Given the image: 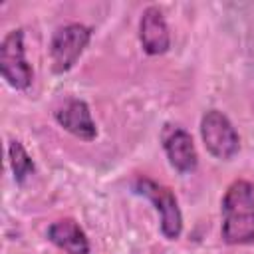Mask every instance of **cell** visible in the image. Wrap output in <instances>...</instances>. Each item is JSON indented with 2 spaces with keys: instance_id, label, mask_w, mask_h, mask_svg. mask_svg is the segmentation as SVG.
Returning <instances> with one entry per match:
<instances>
[{
  "instance_id": "1",
  "label": "cell",
  "mask_w": 254,
  "mask_h": 254,
  "mask_svg": "<svg viewBox=\"0 0 254 254\" xmlns=\"http://www.w3.org/2000/svg\"><path fill=\"white\" fill-rule=\"evenodd\" d=\"M222 240L230 246L254 244V187L244 179L228 185L222 196Z\"/></svg>"
},
{
  "instance_id": "2",
  "label": "cell",
  "mask_w": 254,
  "mask_h": 254,
  "mask_svg": "<svg viewBox=\"0 0 254 254\" xmlns=\"http://www.w3.org/2000/svg\"><path fill=\"white\" fill-rule=\"evenodd\" d=\"M133 190L145 198H149L155 206V210L161 216V232L167 240H177L183 232V214L179 208V200L175 196V192L149 179V177H137L133 183Z\"/></svg>"
},
{
  "instance_id": "3",
  "label": "cell",
  "mask_w": 254,
  "mask_h": 254,
  "mask_svg": "<svg viewBox=\"0 0 254 254\" xmlns=\"http://www.w3.org/2000/svg\"><path fill=\"white\" fill-rule=\"evenodd\" d=\"M91 40V30L83 24H65L58 28L50 42V60L54 73L69 71Z\"/></svg>"
},
{
  "instance_id": "4",
  "label": "cell",
  "mask_w": 254,
  "mask_h": 254,
  "mask_svg": "<svg viewBox=\"0 0 254 254\" xmlns=\"http://www.w3.org/2000/svg\"><path fill=\"white\" fill-rule=\"evenodd\" d=\"M200 137L204 149L220 161H230L240 149V137L230 119L218 111L208 109L200 119Z\"/></svg>"
},
{
  "instance_id": "5",
  "label": "cell",
  "mask_w": 254,
  "mask_h": 254,
  "mask_svg": "<svg viewBox=\"0 0 254 254\" xmlns=\"http://www.w3.org/2000/svg\"><path fill=\"white\" fill-rule=\"evenodd\" d=\"M0 73L6 83L18 91L28 89L34 79V69L26 60L24 32L20 28L8 32L0 44Z\"/></svg>"
},
{
  "instance_id": "6",
  "label": "cell",
  "mask_w": 254,
  "mask_h": 254,
  "mask_svg": "<svg viewBox=\"0 0 254 254\" xmlns=\"http://www.w3.org/2000/svg\"><path fill=\"white\" fill-rule=\"evenodd\" d=\"M161 143L165 149V155L175 171L181 175H189L198 165V155L192 143V137L189 131H185L179 125H165L161 133Z\"/></svg>"
},
{
  "instance_id": "7",
  "label": "cell",
  "mask_w": 254,
  "mask_h": 254,
  "mask_svg": "<svg viewBox=\"0 0 254 254\" xmlns=\"http://www.w3.org/2000/svg\"><path fill=\"white\" fill-rule=\"evenodd\" d=\"M139 40L149 56H161L171 48V34L159 6H147L139 20Z\"/></svg>"
},
{
  "instance_id": "8",
  "label": "cell",
  "mask_w": 254,
  "mask_h": 254,
  "mask_svg": "<svg viewBox=\"0 0 254 254\" xmlns=\"http://www.w3.org/2000/svg\"><path fill=\"white\" fill-rule=\"evenodd\" d=\"M54 117L60 127H64L67 133L81 141H93L97 137L95 121L91 119L89 105L83 99H67L62 107L56 109Z\"/></svg>"
},
{
  "instance_id": "9",
  "label": "cell",
  "mask_w": 254,
  "mask_h": 254,
  "mask_svg": "<svg viewBox=\"0 0 254 254\" xmlns=\"http://www.w3.org/2000/svg\"><path fill=\"white\" fill-rule=\"evenodd\" d=\"M48 240L65 254H89V240L73 218H60L48 228Z\"/></svg>"
},
{
  "instance_id": "10",
  "label": "cell",
  "mask_w": 254,
  "mask_h": 254,
  "mask_svg": "<svg viewBox=\"0 0 254 254\" xmlns=\"http://www.w3.org/2000/svg\"><path fill=\"white\" fill-rule=\"evenodd\" d=\"M8 157H10V167H12V173H14V181L18 185H24L26 179L36 171V165H34L32 157L28 155L24 145L16 139H12L10 145H8Z\"/></svg>"
}]
</instances>
